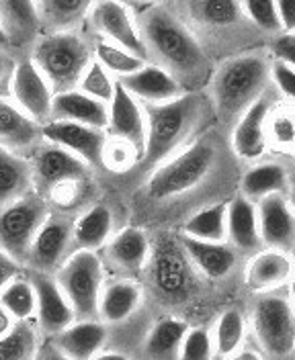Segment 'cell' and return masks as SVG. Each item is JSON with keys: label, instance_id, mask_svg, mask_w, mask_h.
Returning <instances> with one entry per match:
<instances>
[{"label": "cell", "instance_id": "1", "mask_svg": "<svg viewBox=\"0 0 295 360\" xmlns=\"http://www.w3.org/2000/svg\"><path fill=\"white\" fill-rule=\"evenodd\" d=\"M242 166L232 152L227 131L213 125L123 195L127 224L179 229L195 213L238 195Z\"/></svg>", "mask_w": 295, "mask_h": 360}, {"label": "cell", "instance_id": "2", "mask_svg": "<svg viewBox=\"0 0 295 360\" xmlns=\"http://www.w3.org/2000/svg\"><path fill=\"white\" fill-rule=\"evenodd\" d=\"M150 231V256L139 276L142 307L158 311V317H177L184 321V314L201 309L211 292H222L199 274L189 260L177 229L156 227ZM156 317V319H158Z\"/></svg>", "mask_w": 295, "mask_h": 360}, {"label": "cell", "instance_id": "3", "mask_svg": "<svg viewBox=\"0 0 295 360\" xmlns=\"http://www.w3.org/2000/svg\"><path fill=\"white\" fill-rule=\"evenodd\" d=\"M132 11L148 64L172 76L184 92L205 90L215 66L181 21L172 2L132 4Z\"/></svg>", "mask_w": 295, "mask_h": 360}, {"label": "cell", "instance_id": "4", "mask_svg": "<svg viewBox=\"0 0 295 360\" xmlns=\"http://www.w3.org/2000/svg\"><path fill=\"white\" fill-rule=\"evenodd\" d=\"M142 109L146 115L144 154L136 168L125 176L105 179L121 182L123 195L137 186L160 164L181 154L215 125L213 109L205 90L184 92L182 96L164 105H142Z\"/></svg>", "mask_w": 295, "mask_h": 360}, {"label": "cell", "instance_id": "5", "mask_svg": "<svg viewBox=\"0 0 295 360\" xmlns=\"http://www.w3.org/2000/svg\"><path fill=\"white\" fill-rule=\"evenodd\" d=\"M29 164L33 193L44 199L49 213L76 219L105 195L101 186L105 176L46 139L29 156Z\"/></svg>", "mask_w": 295, "mask_h": 360}, {"label": "cell", "instance_id": "6", "mask_svg": "<svg viewBox=\"0 0 295 360\" xmlns=\"http://www.w3.org/2000/svg\"><path fill=\"white\" fill-rule=\"evenodd\" d=\"M172 8L189 27L213 66L230 58L265 47V37L252 27L242 2H172Z\"/></svg>", "mask_w": 295, "mask_h": 360}, {"label": "cell", "instance_id": "7", "mask_svg": "<svg viewBox=\"0 0 295 360\" xmlns=\"http://www.w3.org/2000/svg\"><path fill=\"white\" fill-rule=\"evenodd\" d=\"M269 68L271 58L265 47L230 58L215 66L205 86V94L209 96L218 127L230 134L236 121L271 86Z\"/></svg>", "mask_w": 295, "mask_h": 360}, {"label": "cell", "instance_id": "8", "mask_svg": "<svg viewBox=\"0 0 295 360\" xmlns=\"http://www.w3.org/2000/svg\"><path fill=\"white\" fill-rule=\"evenodd\" d=\"M29 60L46 78L54 94L76 90L94 60L92 35L87 29L42 35L33 45Z\"/></svg>", "mask_w": 295, "mask_h": 360}, {"label": "cell", "instance_id": "9", "mask_svg": "<svg viewBox=\"0 0 295 360\" xmlns=\"http://www.w3.org/2000/svg\"><path fill=\"white\" fill-rule=\"evenodd\" d=\"M256 352L265 360H291L295 348V314L291 287L252 295L246 317Z\"/></svg>", "mask_w": 295, "mask_h": 360}, {"label": "cell", "instance_id": "10", "mask_svg": "<svg viewBox=\"0 0 295 360\" xmlns=\"http://www.w3.org/2000/svg\"><path fill=\"white\" fill-rule=\"evenodd\" d=\"M76 321L99 319V299L107 281L96 252L76 250L54 274Z\"/></svg>", "mask_w": 295, "mask_h": 360}, {"label": "cell", "instance_id": "11", "mask_svg": "<svg viewBox=\"0 0 295 360\" xmlns=\"http://www.w3.org/2000/svg\"><path fill=\"white\" fill-rule=\"evenodd\" d=\"M49 217V209L37 193L0 209V250L21 266L37 231Z\"/></svg>", "mask_w": 295, "mask_h": 360}, {"label": "cell", "instance_id": "12", "mask_svg": "<svg viewBox=\"0 0 295 360\" xmlns=\"http://www.w3.org/2000/svg\"><path fill=\"white\" fill-rule=\"evenodd\" d=\"M96 254L107 278L137 283L150 256V231L139 225H123Z\"/></svg>", "mask_w": 295, "mask_h": 360}, {"label": "cell", "instance_id": "13", "mask_svg": "<svg viewBox=\"0 0 295 360\" xmlns=\"http://www.w3.org/2000/svg\"><path fill=\"white\" fill-rule=\"evenodd\" d=\"M84 29L109 44L117 45L139 60H146V49L137 33L132 4L125 2H91Z\"/></svg>", "mask_w": 295, "mask_h": 360}, {"label": "cell", "instance_id": "14", "mask_svg": "<svg viewBox=\"0 0 295 360\" xmlns=\"http://www.w3.org/2000/svg\"><path fill=\"white\" fill-rule=\"evenodd\" d=\"M279 103H281V96L272 86H269L230 129L227 135H230L232 152L242 164H250V162L269 156L267 119Z\"/></svg>", "mask_w": 295, "mask_h": 360}, {"label": "cell", "instance_id": "15", "mask_svg": "<svg viewBox=\"0 0 295 360\" xmlns=\"http://www.w3.org/2000/svg\"><path fill=\"white\" fill-rule=\"evenodd\" d=\"M238 195L254 205L272 195L294 199V158L269 154L244 164L238 180Z\"/></svg>", "mask_w": 295, "mask_h": 360}, {"label": "cell", "instance_id": "16", "mask_svg": "<svg viewBox=\"0 0 295 360\" xmlns=\"http://www.w3.org/2000/svg\"><path fill=\"white\" fill-rule=\"evenodd\" d=\"M74 252V219L49 213L46 224L37 231L29 254L25 258V270L56 274L70 254Z\"/></svg>", "mask_w": 295, "mask_h": 360}, {"label": "cell", "instance_id": "17", "mask_svg": "<svg viewBox=\"0 0 295 360\" xmlns=\"http://www.w3.org/2000/svg\"><path fill=\"white\" fill-rule=\"evenodd\" d=\"M123 225H127L123 201L103 195L74 219V252H99Z\"/></svg>", "mask_w": 295, "mask_h": 360}, {"label": "cell", "instance_id": "18", "mask_svg": "<svg viewBox=\"0 0 295 360\" xmlns=\"http://www.w3.org/2000/svg\"><path fill=\"white\" fill-rule=\"evenodd\" d=\"M179 240H181L189 260L193 262V266L199 270V274L209 283L232 289L234 283L242 281L244 260L227 242H222V244L197 242V240L184 238L181 233H179Z\"/></svg>", "mask_w": 295, "mask_h": 360}, {"label": "cell", "instance_id": "19", "mask_svg": "<svg viewBox=\"0 0 295 360\" xmlns=\"http://www.w3.org/2000/svg\"><path fill=\"white\" fill-rule=\"evenodd\" d=\"M42 135L46 141L64 148L72 156H76L87 166H91L94 172L105 176L103 174V148L107 141V134L103 129L68 123V121H49L46 125H42Z\"/></svg>", "mask_w": 295, "mask_h": 360}, {"label": "cell", "instance_id": "20", "mask_svg": "<svg viewBox=\"0 0 295 360\" xmlns=\"http://www.w3.org/2000/svg\"><path fill=\"white\" fill-rule=\"evenodd\" d=\"M8 98L35 123L46 125L49 121L54 92L29 58L17 60L8 84Z\"/></svg>", "mask_w": 295, "mask_h": 360}, {"label": "cell", "instance_id": "21", "mask_svg": "<svg viewBox=\"0 0 295 360\" xmlns=\"http://www.w3.org/2000/svg\"><path fill=\"white\" fill-rule=\"evenodd\" d=\"M27 278L33 285L35 291V326L39 330L42 338H54L56 334L64 332L68 326H72L76 319L72 314V307L68 305L64 292L60 291L56 278L51 274L44 272H33V270H25Z\"/></svg>", "mask_w": 295, "mask_h": 360}, {"label": "cell", "instance_id": "22", "mask_svg": "<svg viewBox=\"0 0 295 360\" xmlns=\"http://www.w3.org/2000/svg\"><path fill=\"white\" fill-rule=\"evenodd\" d=\"M256 221L265 250L294 254L295 211L291 197L272 195L256 202Z\"/></svg>", "mask_w": 295, "mask_h": 360}, {"label": "cell", "instance_id": "23", "mask_svg": "<svg viewBox=\"0 0 295 360\" xmlns=\"http://www.w3.org/2000/svg\"><path fill=\"white\" fill-rule=\"evenodd\" d=\"M242 285L250 295L277 291L294 285V254L261 250L244 262Z\"/></svg>", "mask_w": 295, "mask_h": 360}, {"label": "cell", "instance_id": "24", "mask_svg": "<svg viewBox=\"0 0 295 360\" xmlns=\"http://www.w3.org/2000/svg\"><path fill=\"white\" fill-rule=\"evenodd\" d=\"M0 27L8 39V49L15 60L29 58L33 45L42 37V25L35 2L0 0Z\"/></svg>", "mask_w": 295, "mask_h": 360}, {"label": "cell", "instance_id": "25", "mask_svg": "<svg viewBox=\"0 0 295 360\" xmlns=\"http://www.w3.org/2000/svg\"><path fill=\"white\" fill-rule=\"evenodd\" d=\"M117 82V80H115ZM107 137L121 139L136 150L139 158L144 154L146 143V115L142 105L132 94H127L119 84H115L113 101L109 103L107 117ZM139 162V160H137Z\"/></svg>", "mask_w": 295, "mask_h": 360}, {"label": "cell", "instance_id": "26", "mask_svg": "<svg viewBox=\"0 0 295 360\" xmlns=\"http://www.w3.org/2000/svg\"><path fill=\"white\" fill-rule=\"evenodd\" d=\"M42 141V125L27 117L8 96H0V148L29 158Z\"/></svg>", "mask_w": 295, "mask_h": 360}, {"label": "cell", "instance_id": "27", "mask_svg": "<svg viewBox=\"0 0 295 360\" xmlns=\"http://www.w3.org/2000/svg\"><path fill=\"white\" fill-rule=\"evenodd\" d=\"M226 242L238 252L244 262L261 250H265L258 233L256 205L244 199L242 195H234L227 202Z\"/></svg>", "mask_w": 295, "mask_h": 360}, {"label": "cell", "instance_id": "28", "mask_svg": "<svg viewBox=\"0 0 295 360\" xmlns=\"http://www.w3.org/2000/svg\"><path fill=\"white\" fill-rule=\"evenodd\" d=\"M68 360H92L109 344V328L99 319L74 321L64 332L47 340Z\"/></svg>", "mask_w": 295, "mask_h": 360}, {"label": "cell", "instance_id": "29", "mask_svg": "<svg viewBox=\"0 0 295 360\" xmlns=\"http://www.w3.org/2000/svg\"><path fill=\"white\" fill-rule=\"evenodd\" d=\"M117 84L139 105H164L184 94V89L172 76L152 64H146L130 76L117 78Z\"/></svg>", "mask_w": 295, "mask_h": 360}, {"label": "cell", "instance_id": "30", "mask_svg": "<svg viewBox=\"0 0 295 360\" xmlns=\"http://www.w3.org/2000/svg\"><path fill=\"white\" fill-rule=\"evenodd\" d=\"M191 326L177 317L154 319L137 346L134 360H179L182 338Z\"/></svg>", "mask_w": 295, "mask_h": 360}, {"label": "cell", "instance_id": "31", "mask_svg": "<svg viewBox=\"0 0 295 360\" xmlns=\"http://www.w3.org/2000/svg\"><path fill=\"white\" fill-rule=\"evenodd\" d=\"M142 287L136 281L107 278L99 299V321L107 328L130 321L142 307Z\"/></svg>", "mask_w": 295, "mask_h": 360}, {"label": "cell", "instance_id": "32", "mask_svg": "<svg viewBox=\"0 0 295 360\" xmlns=\"http://www.w3.org/2000/svg\"><path fill=\"white\" fill-rule=\"evenodd\" d=\"M107 117H109V107L82 94L80 90L54 94L49 121H68V123H78V125H87V127L105 131Z\"/></svg>", "mask_w": 295, "mask_h": 360}, {"label": "cell", "instance_id": "33", "mask_svg": "<svg viewBox=\"0 0 295 360\" xmlns=\"http://www.w3.org/2000/svg\"><path fill=\"white\" fill-rule=\"evenodd\" d=\"M42 35L70 33L84 29L91 2L87 0H42L35 2Z\"/></svg>", "mask_w": 295, "mask_h": 360}, {"label": "cell", "instance_id": "34", "mask_svg": "<svg viewBox=\"0 0 295 360\" xmlns=\"http://www.w3.org/2000/svg\"><path fill=\"white\" fill-rule=\"evenodd\" d=\"M213 352L215 359H227L240 352L249 338V321L240 305H230L215 317L213 330Z\"/></svg>", "mask_w": 295, "mask_h": 360}, {"label": "cell", "instance_id": "35", "mask_svg": "<svg viewBox=\"0 0 295 360\" xmlns=\"http://www.w3.org/2000/svg\"><path fill=\"white\" fill-rule=\"evenodd\" d=\"M33 193L29 158L11 154L0 148V209Z\"/></svg>", "mask_w": 295, "mask_h": 360}, {"label": "cell", "instance_id": "36", "mask_svg": "<svg viewBox=\"0 0 295 360\" xmlns=\"http://www.w3.org/2000/svg\"><path fill=\"white\" fill-rule=\"evenodd\" d=\"M227 202H220V205L207 207L203 211L195 213L184 224L179 225L177 231L184 238H191L197 242H211V244L226 242Z\"/></svg>", "mask_w": 295, "mask_h": 360}, {"label": "cell", "instance_id": "37", "mask_svg": "<svg viewBox=\"0 0 295 360\" xmlns=\"http://www.w3.org/2000/svg\"><path fill=\"white\" fill-rule=\"evenodd\" d=\"M267 148L272 156L294 158V105L281 101L267 119Z\"/></svg>", "mask_w": 295, "mask_h": 360}, {"label": "cell", "instance_id": "38", "mask_svg": "<svg viewBox=\"0 0 295 360\" xmlns=\"http://www.w3.org/2000/svg\"><path fill=\"white\" fill-rule=\"evenodd\" d=\"M42 334L35 321H17L8 336L0 338V360H35Z\"/></svg>", "mask_w": 295, "mask_h": 360}, {"label": "cell", "instance_id": "39", "mask_svg": "<svg viewBox=\"0 0 295 360\" xmlns=\"http://www.w3.org/2000/svg\"><path fill=\"white\" fill-rule=\"evenodd\" d=\"M0 307L13 315L15 321H35V291L27 274L13 278L0 292Z\"/></svg>", "mask_w": 295, "mask_h": 360}, {"label": "cell", "instance_id": "40", "mask_svg": "<svg viewBox=\"0 0 295 360\" xmlns=\"http://www.w3.org/2000/svg\"><path fill=\"white\" fill-rule=\"evenodd\" d=\"M92 56L101 66L113 76L115 80L123 78V76H130V74H134V72L142 70L148 64V62L139 60L136 56H132L130 51L109 44V41H105L101 37H94V35H92Z\"/></svg>", "mask_w": 295, "mask_h": 360}, {"label": "cell", "instance_id": "41", "mask_svg": "<svg viewBox=\"0 0 295 360\" xmlns=\"http://www.w3.org/2000/svg\"><path fill=\"white\" fill-rule=\"evenodd\" d=\"M137 160H139V154L130 143H125L121 139L107 137L105 148H103V174H105V179L125 176L127 172H132L136 168Z\"/></svg>", "mask_w": 295, "mask_h": 360}, {"label": "cell", "instance_id": "42", "mask_svg": "<svg viewBox=\"0 0 295 360\" xmlns=\"http://www.w3.org/2000/svg\"><path fill=\"white\" fill-rule=\"evenodd\" d=\"M115 84L117 82H115L113 76L101 66L96 60H92L91 66L87 68V72H84V76H82V80H80V84H78L76 90H80L82 94H87V96H91L94 101H99V103L109 107V103L113 101Z\"/></svg>", "mask_w": 295, "mask_h": 360}, {"label": "cell", "instance_id": "43", "mask_svg": "<svg viewBox=\"0 0 295 360\" xmlns=\"http://www.w3.org/2000/svg\"><path fill=\"white\" fill-rule=\"evenodd\" d=\"M179 360H215L211 328L205 323L191 326L182 338Z\"/></svg>", "mask_w": 295, "mask_h": 360}, {"label": "cell", "instance_id": "44", "mask_svg": "<svg viewBox=\"0 0 295 360\" xmlns=\"http://www.w3.org/2000/svg\"><path fill=\"white\" fill-rule=\"evenodd\" d=\"M242 11L252 22V27L265 37V41L283 33L275 2H242Z\"/></svg>", "mask_w": 295, "mask_h": 360}, {"label": "cell", "instance_id": "45", "mask_svg": "<svg viewBox=\"0 0 295 360\" xmlns=\"http://www.w3.org/2000/svg\"><path fill=\"white\" fill-rule=\"evenodd\" d=\"M269 82L281 96V101L294 105L295 98V72L294 66L283 64V62H271L269 68Z\"/></svg>", "mask_w": 295, "mask_h": 360}, {"label": "cell", "instance_id": "46", "mask_svg": "<svg viewBox=\"0 0 295 360\" xmlns=\"http://www.w3.org/2000/svg\"><path fill=\"white\" fill-rule=\"evenodd\" d=\"M265 51L271 62H283L295 66V31H283L265 41Z\"/></svg>", "mask_w": 295, "mask_h": 360}, {"label": "cell", "instance_id": "47", "mask_svg": "<svg viewBox=\"0 0 295 360\" xmlns=\"http://www.w3.org/2000/svg\"><path fill=\"white\" fill-rule=\"evenodd\" d=\"M25 269L19 264V262H15L11 256H6L2 250H0V292L2 289L13 281V278H17L19 274H23Z\"/></svg>", "mask_w": 295, "mask_h": 360}, {"label": "cell", "instance_id": "48", "mask_svg": "<svg viewBox=\"0 0 295 360\" xmlns=\"http://www.w3.org/2000/svg\"><path fill=\"white\" fill-rule=\"evenodd\" d=\"M17 60L11 53H0V96H8V84L15 72Z\"/></svg>", "mask_w": 295, "mask_h": 360}, {"label": "cell", "instance_id": "49", "mask_svg": "<svg viewBox=\"0 0 295 360\" xmlns=\"http://www.w3.org/2000/svg\"><path fill=\"white\" fill-rule=\"evenodd\" d=\"M275 6H277V17H279L283 31H295L294 6L289 2H275Z\"/></svg>", "mask_w": 295, "mask_h": 360}, {"label": "cell", "instance_id": "50", "mask_svg": "<svg viewBox=\"0 0 295 360\" xmlns=\"http://www.w3.org/2000/svg\"><path fill=\"white\" fill-rule=\"evenodd\" d=\"M35 360H68L58 348H54L49 342H46L44 346H39V352H37V356Z\"/></svg>", "mask_w": 295, "mask_h": 360}, {"label": "cell", "instance_id": "51", "mask_svg": "<svg viewBox=\"0 0 295 360\" xmlns=\"http://www.w3.org/2000/svg\"><path fill=\"white\" fill-rule=\"evenodd\" d=\"M17 326V321L13 319V315L8 314V311H4L2 307H0V338L8 336L11 332H13V328Z\"/></svg>", "mask_w": 295, "mask_h": 360}, {"label": "cell", "instance_id": "52", "mask_svg": "<svg viewBox=\"0 0 295 360\" xmlns=\"http://www.w3.org/2000/svg\"><path fill=\"white\" fill-rule=\"evenodd\" d=\"M215 360H265L254 348H242L240 352H236L234 356H227V359H215Z\"/></svg>", "mask_w": 295, "mask_h": 360}, {"label": "cell", "instance_id": "53", "mask_svg": "<svg viewBox=\"0 0 295 360\" xmlns=\"http://www.w3.org/2000/svg\"><path fill=\"white\" fill-rule=\"evenodd\" d=\"M92 360H132L127 354L117 352V350H103L101 354H96Z\"/></svg>", "mask_w": 295, "mask_h": 360}, {"label": "cell", "instance_id": "54", "mask_svg": "<svg viewBox=\"0 0 295 360\" xmlns=\"http://www.w3.org/2000/svg\"><path fill=\"white\" fill-rule=\"evenodd\" d=\"M0 53H11V49H8V39H6L2 27H0Z\"/></svg>", "mask_w": 295, "mask_h": 360}]
</instances>
